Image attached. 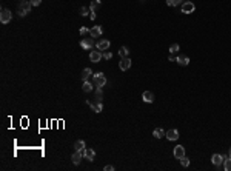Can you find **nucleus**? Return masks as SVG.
Here are the masks:
<instances>
[{
    "instance_id": "1",
    "label": "nucleus",
    "mask_w": 231,
    "mask_h": 171,
    "mask_svg": "<svg viewBox=\"0 0 231 171\" xmlns=\"http://www.w3.org/2000/svg\"><path fill=\"white\" fill-rule=\"evenodd\" d=\"M92 79H94V87L96 88H103L106 83V77L103 73H96L92 74Z\"/></svg>"
},
{
    "instance_id": "31",
    "label": "nucleus",
    "mask_w": 231,
    "mask_h": 171,
    "mask_svg": "<svg viewBox=\"0 0 231 171\" xmlns=\"http://www.w3.org/2000/svg\"><path fill=\"white\" fill-rule=\"evenodd\" d=\"M29 2H31V5H33V6H38V5L42 3V0H29Z\"/></svg>"
},
{
    "instance_id": "9",
    "label": "nucleus",
    "mask_w": 231,
    "mask_h": 171,
    "mask_svg": "<svg viewBox=\"0 0 231 171\" xmlns=\"http://www.w3.org/2000/svg\"><path fill=\"white\" fill-rule=\"evenodd\" d=\"M86 103L91 106V110H92V111H96V113H102V110H103L102 102H97V100H96V102H89V100H88Z\"/></svg>"
},
{
    "instance_id": "20",
    "label": "nucleus",
    "mask_w": 231,
    "mask_h": 171,
    "mask_svg": "<svg viewBox=\"0 0 231 171\" xmlns=\"http://www.w3.org/2000/svg\"><path fill=\"white\" fill-rule=\"evenodd\" d=\"M153 136L156 137V139H162V137H165V131L162 130V128H156L153 131Z\"/></svg>"
},
{
    "instance_id": "6",
    "label": "nucleus",
    "mask_w": 231,
    "mask_h": 171,
    "mask_svg": "<svg viewBox=\"0 0 231 171\" xmlns=\"http://www.w3.org/2000/svg\"><path fill=\"white\" fill-rule=\"evenodd\" d=\"M80 46L83 49H91L92 46H94V39L92 37H85L80 40Z\"/></svg>"
},
{
    "instance_id": "25",
    "label": "nucleus",
    "mask_w": 231,
    "mask_h": 171,
    "mask_svg": "<svg viewBox=\"0 0 231 171\" xmlns=\"http://www.w3.org/2000/svg\"><path fill=\"white\" fill-rule=\"evenodd\" d=\"M223 164H225V165H223V168H225L227 171H231V157H227Z\"/></svg>"
},
{
    "instance_id": "36",
    "label": "nucleus",
    "mask_w": 231,
    "mask_h": 171,
    "mask_svg": "<svg viewBox=\"0 0 231 171\" xmlns=\"http://www.w3.org/2000/svg\"><path fill=\"white\" fill-rule=\"evenodd\" d=\"M228 156H230V157H231V148H230V153H228Z\"/></svg>"
},
{
    "instance_id": "7",
    "label": "nucleus",
    "mask_w": 231,
    "mask_h": 171,
    "mask_svg": "<svg viewBox=\"0 0 231 171\" xmlns=\"http://www.w3.org/2000/svg\"><path fill=\"white\" fill-rule=\"evenodd\" d=\"M83 157H85V156H83V153L76 150V151L73 153V156H71V160H73V164H74V165H79L80 162H82V159H83Z\"/></svg>"
},
{
    "instance_id": "19",
    "label": "nucleus",
    "mask_w": 231,
    "mask_h": 171,
    "mask_svg": "<svg viewBox=\"0 0 231 171\" xmlns=\"http://www.w3.org/2000/svg\"><path fill=\"white\" fill-rule=\"evenodd\" d=\"M91 76H92V71H91L89 68H85L83 71H82V80H83V82H86Z\"/></svg>"
},
{
    "instance_id": "27",
    "label": "nucleus",
    "mask_w": 231,
    "mask_h": 171,
    "mask_svg": "<svg viewBox=\"0 0 231 171\" xmlns=\"http://www.w3.org/2000/svg\"><path fill=\"white\" fill-rule=\"evenodd\" d=\"M177 51H179V45L177 43H173L171 46H169V54H176Z\"/></svg>"
},
{
    "instance_id": "32",
    "label": "nucleus",
    "mask_w": 231,
    "mask_h": 171,
    "mask_svg": "<svg viewBox=\"0 0 231 171\" xmlns=\"http://www.w3.org/2000/svg\"><path fill=\"white\" fill-rule=\"evenodd\" d=\"M86 33H89V29H88V28H85V26H83V28H80V34H82V36H85Z\"/></svg>"
},
{
    "instance_id": "18",
    "label": "nucleus",
    "mask_w": 231,
    "mask_h": 171,
    "mask_svg": "<svg viewBox=\"0 0 231 171\" xmlns=\"http://www.w3.org/2000/svg\"><path fill=\"white\" fill-rule=\"evenodd\" d=\"M100 5H102V2L100 0H92L91 2V5H89V9H91V12H96L99 8H100Z\"/></svg>"
},
{
    "instance_id": "11",
    "label": "nucleus",
    "mask_w": 231,
    "mask_h": 171,
    "mask_svg": "<svg viewBox=\"0 0 231 171\" xmlns=\"http://www.w3.org/2000/svg\"><path fill=\"white\" fill-rule=\"evenodd\" d=\"M110 46H111V42H110V40H105V39H103V40H99V42H97V49H99V51H106Z\"/></svg>"
},
{
    "instance_id": "30",
    "label": "nucleus",
    "mask_w": 231,
    "mask_h": 171,
    "mask_svg": "<svg viewBox=\"0 0 231 171\" xmlns=\"http://www.w3.org/2000/svg\"><path fill=\"white\" fill-rule=\"evenodd\" d=\"M102 56H103V59H106V60H110V59L113 57V54H111L110 51H103V52H102Z\"/></svg>"
},
{
    "instance_id": "16",
    "label": "nucleus",
    "mask_w": 231,
    "mask_h": 171,
    "mask_svg": "<svg viewBox=\"0 0 231 171\" xmlns=\"http://www.w3.org/2000/svg\"><path fill=\"white\" fill-rule=\"evenodd\" d=\"M177 63H179L180 66H187L190 63V57L188 56H177Z\"/></svg>"
},
{
    "instance_id": "2",
    "label": "nucleus",
    "mask_w": 231,
    "mask_h": 171,
    "mask_svg": "<svg viewBox=\"0 0 231 171\" xmlns=\"http://www.w3.org/2000/svg\"><path fill=\"white\" fill-rule=\"evenodd\" d=\"M31 2H26V0H22V3L19 5V15L20 17H25V15L31 11Z\"/></svg>"
},
{
    "instance_id": "3",
    "label": "nucleus",
    "mask_w": 231,
    "mask_h": 171,
    "mask_svg": "<svg viewBox=\"0 0 231 171\" xmlns=\"http://www.w3.org/2000/svg\"><path fill=\"white\" fill-rule=\"evenodd\" d=\"M194 9H196V6L191 0H187V2L182 3V12L183 14H191V12H194Z\"/></svg>"
},
{
    "instance_id": "13",
    "label": "nucleus",
    "mask_w": 231,
    "mask_h": 171,
    "mask_svg": "<svg viewBox=\"0 0 231 171\" xmlns=\"http://www.w3.org/2000/svg\"><path fill=\"white\" fill-rule=\"evenodd\" d=\"M102 51H92L89 54V60L91 62H94V63H97V62H100V59H102Z\"/></svg>"
},
{
    "instance_id": "22",
    "label": "nucleus",
    "mask_w": 231,
    "mask_h": 171,
    "mask_svg": "<svg viewBox=\"0 0 231 171\" xmlns=\"http://www.w3.org/2000/svg\"><path fill=\"white\" fill-rule=\"evenodd\" d=\"M119 56L120 57H128L129 56V48L128 46H122V48L119 49Z\"/></svg>"
},
{
    "instance_id": "33",
    "label": "nucleus",
    "mask_w": 231,
    "mask_h": 171,
    "mask_svg": "<svg viewBox=\"0 0 231 171\" xmlns=\"http://www.w3.org/2000/svg\"><path fill=\"white\" fill-rule=\"evenodd\" d=\"M174 60H177L176 54H169V62H174Z\"/></svg>"
},
{
    "instance_id": "14",
    "label": "nucleus",
    "mask_w": 231,
    "mask_h": 171,
    "mask_svg": "<svg viewBox=\"0 0 231 171\" xmlns=\"http://www.w3.org/2000/svg\"><path fill=\"white\" fill-rule=\"evenodd\" d=\"M142 99H143V102H146V103H153L154 102V94L151 91H143Z\"/></svg>"
},
{
    "instance_id": "34",
    "label": "nucleus",
    "mask_w": 231,
    "mask_h": 171,
    "mask_svg": "<svg viewBox=\"0 0 231 171\" xmlns=\"http://www.w3.org/2000/svg\"><path fill=\"white\" fill-rule=\"evenodd\" d=\"M105 171H114V167L113 165H106L105 167Z\"/></svg>"
},
{
    "instance_id": "21",
    "label": "nucleus",
    "mask_w": 231,
    "mask_h": 171,
    "mask_svg": "<svg viewBox=\"0 0 231 171\" xmlns=\"http://www.w3.org/2000/svg\"><path fill=\"white\" fill-rule=\"evenodd\" d=\"M92 87H94V85H92L91 82H83V87H82V90H83V92H91L92 91Z\"/></svg>"
},
{
    "instance_id": "12",
    "label": "nucleus",
    "mask_w": 231,
    "mask_h": 171,
    "mask_svg": "<svg viewBox=\"0 0 231 171\" xmlns=\"http://www.w3.org/2000/svg\"><path fill=\"white\" fill-rule=\"evenodd\" d=\"M183 156H185V148H183L182 145H177L176 148H174V157L180 160Z\"/></svg>"
},
{
    "instance_id": "29",
    "label": "nucleus",
    "mask_w": 231,
    "mask_h": 171,
    "mask_svg": "<svg viewBox=\"0 0 231 171\" xmlns=\"http://www.w3.org/2000/svg\"><path fill=\"white\" fill-rule=\"evenodd\" d=\"M180 164H182V167H185V168H187V167H190V159L183 156V157L180 159Z\"/></svg>"
},
{
    "instance_id": "24",
    "label": "nucleus",
    "mask_w": 231,
    "mask_h": 171,
    "mask_svg": "<svg viewBox=\"0 0 231 171\" xmlns=\"http://www.w3.org/2000/svg\"><path fill=\"white\" fill-rule=\"evenodd\" d=\"M102 97H103L102 88H97V90H96V100H97V102H102Z\"/></svg>"
},
{
    "instance_id": "17",
    "label": "nucleus",
    "mask_w": 231,
    "mask_h": 171,
    "mask_svg": "<svg viewBox=\"0 0 231 171\" xmlns=\"http://www.w3.org/2000/svg\"><path fill=\"white\" fill-rule=\"evenodd\" d=\"M85 157H86L89 162H94V159H96V153H94V150H91V148L85 150Z\"/></svg>"
},
{
    "instance_id": "5",
    "label": "nucleus",
    "mask_w": 231,
    "mask_h": 171,
    "mask_svg": "<svg viewBox=\"0 0 231 171\" xmlns=\"http://www.w3.org/2000/svg\"><path fill=\"white\" fill-rule=\"evenodd\" d=\"M11 19H12V14L9 12V9L3 8L2 12H0V22H2V23H9Z\"/></svg>"
},
{
    "instance_id": "28",
    "label": "nucleus",
    "mask_w": 231,
    "mask_h": 171,
    "mask_svg": "<svg viewBox=\"0 0 231 171\" xmlns=\"http://www.w3.org/2000/svg\"><path fill=\"white\" fill-rule=\"evenodd\" d=\"M88 12H91L89 8H86V6H82L80 8V15H83V17H85V15H88Z\"/></svg>"
},
{
    "instance_id": "23",
    "label": "nucleus",
    "mask_w": 231,
    "mask_h": 171,
    "mask_svg": "<svg viewBox=\"0 0 231 171\" xmlns=\"http://www.w3.org/2000/svg\"><path fill=\"white\" fill-rule=\"evenodd\" d=\"M74 148H76L77 151H83V150H86V148H85V140H77V142L74 143Z\"/></svg>"
},
{
    "instance_id": "15",
    "label": "nucleus",
    "mask_w": 231,
    "mask_h": 171,
    "mask_svg": "<svg viewBox=\"0 0 231 171\" xmlns=\"http://www.w3.org/2000/svg\"><path fill=\"white\" fill-rule=\"evenodd\" d=\"M102 28H100V26H92L91 29H89V36L92 37V39H94V37H99L100 34H102Z\"/></svg>"
},
{
    "instance_id": "4",
    "label": "nucleus",
    "mask_w": 231,
    "mask_h": 171,
    "mask_svg": "<svg viewBox=\"0 0 231 171\" xmlns=\"http://www.w3.org/2000/svg\"><path fill=\"white\" fill-rule=\"evenodd\" d=\"M131 65H133V62H131L129 57H122L120 62H119V68L122 69V71H128V69L131 68Z\"/></svg>"
},
{
    "instance_id": "10",
    "label": "nucleus",
    "mask_w": 231,
    "mask_h": 171,
    "mask_svg": "<svg viewBox=\"0 0 231 171\" xmlns=\"http://www.w3.org/2000/svg\"><path fill=\"white\" fill-rule=\"evenodd\" d=\"M165 137L168 139V140H177V139H179V131L173 128V130L166 131V133H165Z\"/></svg>"
},
{
    "instance_id": "26",
    "label": "nucleus",
    "mask_w": 231,
    "mask_h": 171,
    "mask_svg": "<svg viewBox=\"0 0 231 171\" xmlns=\"http://www.w3.org/2000/svg\"><path fill=\"white\" fill-rule=\"evenodd\" d=\"M182 3V0H166V5L168 6H177V5H180Z\"/></svg>"
},
{
    "instance_id": "8",
    "label": "nucleus",
    "mask_w": 231,
    "mask_h": 171,
    "mask_svg": "<svg viewBox=\"0 0 231 171\" xmlns=\"http://www.w3.org/2000/svg\"><path fill=\"white\" fill-rule=\"evenodd\" d=\"M211 162H213V165L214 167H220L223 162H225V159H223V156L222 154H213V157H211Z\"/></svg>"
},
{
    "instance_id": "35",
    "label": "nucleus",
    "mask_w": 231,
    "mask_h": 171,
    "mask_svg": "<svg viewBox=\"0 0 231 171\" xmlns=\"http://www.w3.org/2000/svg\"><path fill=\"white\" fill-rule=\"evenodd\" d=\"M89 17H91V20H96V12H91Z\"/></svg>"
}]
</instances>
